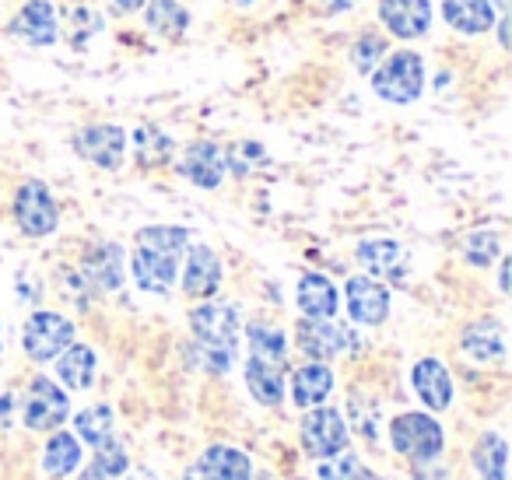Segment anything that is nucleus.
<instances>
[{
  "label": "nucleus",
  "instance_id": "obj_1",
  "mask_svg": "<svg viewBox=\"0 0 512 480\" xmlns=\"http://www.w3.org/2000/svg\"><path fill=\"white\" fill-rule=\"evenodd\" d=\"M190 232L176 225H151L137 232L134 246V281L148 295H169L179 274V260L186 253Z\"/></svg>",
  "mask_w": 512,
  "mask_h": 480
},
{
  "label": "nucleus",
  "instance_id": "obj_2",
  "mask_svg": "<svg viewBox=\"0 0 512 480\" xmlns=\"http://www.w3.org/2000/svg\"><path fill=\"white\" fill-rule=\"evenodd\" d=\"M190 326L207 372H228L235 361V347H239V312L225 302H207L190 312Z\"/></svg>",
  "mask_w": 512,
  "mask_h": 480
},
{
  "label": "nucleus",
  "instance_id": "obj_3",
  "mask_svg": "<svg viewBox=\"0 0 512 480\" xmlns=\"http://www.w3.org/2000/svg\"><path fill=\"white\" fill-rule=\"evenodd\" d=\"M369 81H372V92L383 102H390V106H411L425 92V60L414 50L386 53Z\"/></svg>",
  "mask_w": 512,
  "mask_h": 480
},
{
  "label": "nucleus",
  "instance_id": "obj_4",
  "mask_svg": "<svg viewBox=\"0 0 512 480\" xmlns=\"http://www.w3.org/2000/svg\"><path fill=\"white\" fill-rule=\"evenodd\" d=\"M390 438H393V449L400 456L414 459V463H428L442 452V428L435 417L428 414H400L393 417L390 424Z\"/></svg>",
  "mask_w": 512,
  "mask_h": 480
},
{
  "label": "nucleus",
  "instance_id": "obj_5",
  "mask_svg": "<svg viewBox=\"0 0 512 480\" xmlns=\"http://www.w3.org/2000/svg\"><path fill=\"white\" fill-rule=\"evenodd\" d=\"M22 344L32 361H53L64 347L74 344V323L60 312H32L22 330Z\"/></svg>",
  "mask_w": 512,
  "mask_h": 480
},
{
  "label": "nucleus",
  "instance_id": "obj_6",
  "mask_svg": "<svg viewBox=\"0 0 512 480\" xmlns=\"http://www.w3.org/2000/svg\"><path fill=\"white\" fill-rule=\"evenodd\" d=\"M348 445V424H344V414L334 407H309V414L302 417V449L313 459H327L344 452Z\"/></svg>",
  "mask_w": 512,
  "mask_h": 480
},
{
  "label": "nucleus",
  "instance_id": "obj_7",
  "mask_svg": "<svg viewBox=\"0 0 512 480\" xmlns=\"http://www.w3.org/2000/svg\"><path fill=\"white\" fill-rule=\"evenodd\" d=\"M15 221L32 239H43V235L57 232L60 214H57V204H53L50 186L39 183V179H29V183L15 193Z\"/></svg>",
  "mask_w": 512,
  "mask_h": 480
},
{
  "label": "nucleus",
  "instance_id": "obj_8",
  "mask_svg": "<svg viewBox=\"0 0 512 480\" xmlns=\"http://www.w3.org/2000/svg\"><path fill=\"white\" fill-rule=\"evenodd\" d=\"M71 414V400L57 382L36 375V382L29 386V403H25V428L32 431H53L67 421Z\"/></svg>",
  "mask_w": 512,
  "mask_h": 480
},
{
  "label": "nucleus",
  "instance_id": "obj_9",
  "mask_svg": "<svg viewBox=\"0 0 512 480\" xmlns=\"http://www.w3.org/2000/svg\"><path fill=\"white\" fill-rule=\"evenodd\" d=\"M376 15L390 36L411 43L432 29V0H379Z\"/></svg>",
  "mask_w": 512,
  "mask_h": 480
},
{
  "label": "nucleus",
  "instance_id": "obj_10",
  "mask_svg": "<svg viewBox=\"0 0 512 480\" xmlns=\"http://www.w3.org/2000/svg\"><path fill=\"white\" fill-rule=\"evenodd\" d=\"M74 151L99 169H120L123 151H127V130L113 123H95L74 137Z\"/></svg>",
  "mask_w": 512,
  "mask_h": 480
},
{
  "label": "nucleus",
  "instance_id": "obj_11",
  "mask_svg": "<svg viewBox=\"0 0 512 480\" xmlns=\"http://www.w3.org/2000/svg\"><path fill=\"white\" fill-rule=\"evenodd\" d=\"M8 36L22 39V43H29V46H39V50L57 43L60 22H57V11H53L50 0H25L22 11L11 18Z\"/></svg>",
  "mask_w": 512,
  "mask_h": 480
},
{
  "label": "nucleus",
  "instance_id": "obj_12",
  "mask_svg": "<svg viewBox=\"0 0 512 480\" xmlns=\"http://www.w3.org/2000/svg\"><path fill=\"white\" fill-rule=\"evenodd\" d=\"M344 295H348V312L355 323L362 326H379L390 316V291L369 274H358L344 284Z\"/></svg>",
  "mask_w": 512,
  "mask_h": 480
},
{
  "label": "nucleus",
  "instance_id": "obj_13",
  "mask_svg": "<svg viewBox=\"0 0 512 480\" xmlns=\"http://www.w3.org/2000/svg\"><path fill=\"white\" fill-rule=\"evenodd\" d=\"M295 344L313 361H327L348 351L351 333L344 330V326L330 323V319H302V323L295 326Z\"/></svg>",
  "mask_w": 512,
  "mask_h": 480
},
{
  "label": "nucleus",
  "instance_id": "obj_14",
  "mask_svg": "<svg viewBox=\"0 0 512 480\" xmlns=\"http://www.w3.org/2000/svg\"><path fill=\"white\" fill-rule=\"evenodd\" d=\"M176 172L200 190H218L221 179H225V151L214 141H193L186 148L183 162L176 165Z\"/></svg>",
  "mask_w": 512,
  "mask_h": 480
},
{
  "label": "nucleus",
  "instance_id": "obj_15",
  "mask_svg": "<svg viewBox=\"0 0 512 480\" xmlns=\"http://www.w3.org/2000/svg\"><path fill=\"white\" fill-rule=\"evenodd\" d=\"M81 281L92 291H116L123 284V249L113 242H102L81 263Z\"/></svg>",
  "mask_w": 512,
  "mask_h": 480
},
{
  "label": "nucleus",
  "instance_id": "obj_16",
  "mask_svg": "<svg viewBox=\"0 0 512 480\" xmlns=\"http://www.w3.org/2000/svg\"><path fill=\"white\" fill-rule=\"evenodd\" d=\"M414 393L421 396L428 410H446L453 403V379L439 358H421L414 365Z\"/></svg>",
  "mask_w": 512,
  "mask_h": 480
},
{
  "label": "nucleus",
  "instance_id": "obj_17",
  "mask_svg": "<svg viewBox=\"0 0 512 480\" xmlns=\"http://www.w3.org/2000/svg\"><path fill=\"white\" fill-rule=\"evenodd\" d=\"M221 284V263L211 246H190L183 270V291L190 298H211Z\"/></svg>",
  "mask_w": 512,
  "mask_h": 480
},
{
  "label": "nucleus",
  "instance_id": "obj_18",
  "mask_svg": "<svg viewBox=\"0 0 512 480\" xmlns=\"http://www.w3.org/2000/svg\"><path fill=\"white\" fill-rule=\"evenodd\" d=\"M442 18L449 29L463 32V36H484L495 29V8L491 0H442Z\"/></svg>",
  "mask_w": 512,
  "mask_h": 480
},
{
  "label": "nucleus",
  "instance_id": "obj_19",
  "mask_svg": "<svg viewBox=\"0 0 512 480\" xmlns=\"http://www.w3.org/2000/svg\"><path fill=\"white\" fill-rule=\"evenodd\" d=\"M190 480H249V459L232 445H211L193 466Z\"/></svg>",
  "mask_w": 512,
  "mask_h": 480
},
{
  "label": "nucleus",
  "instance_id": "obj_20",
  "mask_svg": "<svg viewBox=\"0 0 512 480\" xmlns=\"http://www.w3.org/2000/svg\"><path fill=\"white\" fill-rule=\"evenodd\" d=\"M358 263L369 270V277H390L393 284L404 281V249L393 239H365L355 249Z\"/></svg>",
  "mask_w": 512,
  "mask_h": 480
},
{
  "label": "nucleus",
  "instance_id": "obj_21",
  "mask_svg": "<svg viewBox=\"0 0 512 480\" xmlns=\"http://www.w3.org/2000/svg\"><path fill=\"white\" fill-rule=\"evenodd\" d=\"M295 298H299V309L306 319H330L337 312V305H341L334 281L327 274H302Z\"/></svg>",
  "mask_w": 512,
  "mask_h": 480
},
{
  "label": "nucleus",
  "instance_id": "obj_22",
  "mask_svg": "<svg viewBox=\"0 0 512 480\" xmlns=\"http://www.w3.org/2000/svg\"><path fill=\"white\" fill-rule=\"evenodd\" d=\"M463 351L474 361H502L505 358V326L498 319H481L470 323L460 337Z\"/></svg>",
  "mask_w": 512,
  "mask_h": 480
},
{
  "label": "nucleus",
  "instance_id": "obj_23",
  "mask_svg": "<svg viewBox=\"0 0 512 480\" xmlns=\"http://www.w3.org/2000/svg\"><path fill=\"white\" fill-rule=\"evenodd\" d=\"M246 386H249V393H253V400H260L264 407H278V403L285 400V368L271 365V361L249 358Z\"/></svg>",
  "mask_w": 512,
  "mask_h": 480
},
{
  "label": "nucleus",
  "instance_id": "obj_24",
  "mask_svg": "<svg viewBox=\"0 0 512 480\" xmlns=\"http://www.w3.org/2000/svg\"><path fill=\"white\" fill-rule=\"evenodd\" d=\"M330 389H334V372H330L323 361H309V365H302L299 372H295L292 379V400L295 407H316V403H323L330 396Z\"/></svg>",
  "mask_w": 512,
  "mask_h": 480
},
{
  "label": "nucleus",
  "instance_id": "obj_25",
  "mask_svg": "<svg viewBox=\"0 0 512 480\" xmlns=\"http://www.w3.org/2000/svg\"><path fill=\"white\" fill-rule=\"evenodd\" d=\"M144 25L162 39H179L190 29V11L176 0H148L144 4Z\"/></svg>",
  "mask_w": 512,
  "mask_h": 480
},
{
  "label": "nucleus",
  "instance_id": "obj_26",
  "mask_svg": "<svg viewBox=\"0 0 512 480\" xmlns=\"http://www.w3.org/2000/svg\"><path fill=\"white\" fill-rule=\"evenodd\" d=\"M95 365H99V358H95V351L85 344H71L57 354V375L64 379V386H71V389L92 386Z\"/></svg>",
  "mask_w": 512,
  "mask_h": 480
},
{
  "label": "nucleus",
  "instance_id": "obj_27",
  "mask_svg": "<svg viewBox=\"0 0 512 480\" xmlns=\"http://www.w3.org/2000/svg\"><path fill=\"white\" fill-rule=\"evenodd\" d=\"M246 337H249V351H253V358L271 361V365H281V368L288 365L285 330H278V326H271V323H249Z\"/></svg>",
  "mask_w": 512,
  "mask_h": 480
},
{
  "label": "nucleus",
  "instance_id": "obj_28",
  "mask_svg": "<svg viewBox=\"0 0 512 480\" xmlns=\"http://www.w3.org/2000/svg\"><path fill=\"white\" fill-rule=\"evenodd\" d=\"M134 151H137V158H141V165H148V169H158V165H165L172 158L176 144H172V137L165 134V130L137 127L134 130Z\"/></svg>",
  "mask_w": 512,
  "mask_h": 480
},
{
  "label": "nucleus",
  "instance_id": "obj_29",
  "mask_svg": "<svg viewBox=\"0 0 512 480\" xmlns=\"http://www.w3.org/2000/svg\"><path fill=\"white\" fill-rule=\"evenodd\" d=\"M78 463H81V445H78V438L67 435V431H64V435H53L50 445H46V452H43L46 473H53V477H67V473L78 470Z\"/></svg>",
  "mask_w": 512,
  "mask_h": 480
},
{
  "label": "nucleus",
  "instance_id": "obj_30",
  "mask_svg": "<svg viewBox=\"0 0 512 480\" xmlns=\"http://www.w3.org/2000/svg\"><path fill=\"white\" fill-rule=\"evenodd\" d=\"M505 459H509V452H505L502 435L488 431V435H484L481 442H477V449H474L477 473H481L484 480H505Z\"/></svg>",
  "mask_w": 512,
  "mask_h": 480
},
{
  "label": "nucleus",
  "instance_id": "obj_31",
  "mask_svg": "<svg viewBox=\"0 0 512 480\" xmlns=\"http://www.w3.org/2000/svg\"><path fill=\"white\" fill-rule=\"evenodd\" d=\"M78 435L85 438L88 445L106 442V438L113 435V410H109L106 403L81 410V414H78Z\"/></svg>",
  "mask_w": 512,
  "mask_h": 480
},
{
  "label": "nucleus",
  "instance_id": "obj_32",
  "mask_svg": "<svg viewBox=\"0 0 512 480\" xmlns=\"http://www.w3.org/2000/svg\"><path fill=\"white\" fill-rule=\"evenodd\" d=\"M386 50H390V46H386L383 36H372V32H365V36L351 46V64H355L358 74H372L379 67V60L386 57Z\"/></svg>",
  "mask_w": 512,
  "mask_h": 480
},
{
  "label": "nucleus",
  "instance_id": "obj_33",
  "mask_svg": "<svg viewBox=\"0 0 512 480\" xmlns=\"http://www.w3.org/2000/svg\"><path fill=\"white\" fill-rule=\"evenodd\" d=\"M64 18H71V22H64V36L71 39L78 50L102 29V18L95 15L92 8H71V11H64Z\"/></svg>",
  "mask_w": 512,
  "mask_h": 480
},
{
  "label": "nucleus",
  "instance_id": "obj_34",
  "mask_svg": "<svg viewBox=\"0 0 512 480\" xmlns=\"http://www.w3.org/2000/svg\"><path fill=\"white\" fill-rule=\"evenodd\" d=\"M498 253H502V239H498L495 232H474L463 242V260H467L470 267H488Z\"/></svg>",
  "mask_w": 512,
  "mask_h": 480
},
{
  "label": "nucleus",
  "instance_id": "obj_35",
  "mask_svg": "<svg viewBox=\"0 0 512 480\" xmlns=\"http://www.w3.org/2000/svg\"><path fill=\"white\" fill-rule=\"evenodd\" d=\"M267 162V151L260 148V144H232V148L225 151V169H232L235 176H246L249 169H260V165Z\"/></svg>",
  "mask_w": 512,
  "mask_h": 480
},
{
  "label": "nucleus",
  "instance_id": "obj_36",
  "mask_svg": "<svg viewBox=\"0 0 512 480\" xmlns=\"http://www.w3.org/2000/svg\"><path fill=\"white\" fill-rule=\"evenodd\" d=\"M95 463H99L109 477H120V473H127V452H123V445L109 435L106 442L95 445Z\"/></svg>",
  "mask_w": 512,
  "mask_h": 480
},
{
  "label": "nucleus",
  "instance_id": "obj_37",
  "mask_svg": "<svg viewBox=\"0 0 512 480\" xmlns=\"http://www.w3.org/2000/svg\"><path fill=\"white\" fill-rule=\"evenodd\" d=\"M358 470H362V466H358L355 456H337V459H330V463H320L316 473H320V480H355Z\"/></svg>",
  "mask_w": 512,
  "mask_h": 480
},
{
  "label": "nucleus",
  "instance_id": "obj_38",
  "mask_svg": "<svg viewBox=\"0 0 512 480\" xmlns=\"http://www.w3.org/2000/svg\"><path fill=\"white\" fill-rule=\"evenodd\" d=\"M148 0H106V8L113 11V15H134V11H141Z\"/></svg>",
  "mask_w": 512,
  "mask_h": 480
},
{
  "label": "nucleus",
  "instance_id": "obj_39",
  "mask_svg": "<svg viewBox=\"0 0 512 480\" xmlns=\"http://www.w3.org/2000/svg\"><path fill=\"white\" fill-rule=\"evenodd\" d=\"M11 407H15V400L8 396H0V431H8L11 428Z\"/></svg>",
  "mask_w": 512,
  "mask_h": 480
},
{
  "label": "nucleus",
  "instance_id": "obj_40",
  "mask_svg": "<svg viewBox=\"0 0 512 480\" xmlns=\"http://www.w3.org/2000/svg\"><path fill=\"white\" fill-rule=\"evenodd\" d=\"M81 480H113V477H109V473H106V470H102V466H99V463H92V466H88V470H85V473H81Z\"/></svg>",
  "mask_w": 512,
  "mask_h": 480
},
{
  "label": "nucleus",
  "instance_id": "obj_41",
  "mask_svg": "<svg viewBox=\"0 0 512 480\" xmlns=\"http://www.w3.org/2000/svg\"><path fill=\"white\" fill-rule=\"evenodd\" d=\"M355 4H358V0H323V8H327V11H351Z\"/></svg>",
  "mask_w": 512,
  "mask_h": 480
},
{
  "label": "nucleus",
  "instance_id": "obj_42",
  "mask_svg": "<svg viewBox=\"0 0 512 480\" xmlns=\"http://www.w3.org/2000/svg\"><path fill=\"white\" fill-rule=\"evenodd\" d=\"M509 270H512V260H502V277H498L502 291H509Z\"/></svg>",
  "mask_w": 512,
  "mask_h": 480
},
{
  "label": "nucleus",
  "instance_id": "obj_43",
  "mask_svg": "<svg viewBox=\"0 0 512 480\" xmlns=\"http://www.w3.org/2000/svg\"><path fill=\"white\" fill-rule=\"evenodd\" d=\"M491 8H495L498 15H509V0H491Z\"/></svg>",
  "mask_w": 512,
  "mask_h": 480
},
{
  "label": "nucleus",
  "instance_id": "obj_44",
  "mask_svg": "<svg viewBox=\"0 0 512 480\" xmlns=\"http://www.w3.org/2000/svg\"><path fill=\"white\" fill-rule=\"evenodd\" d=\"M355 480H383V477H376V473H365V470H358V473H355Z\"/></svg>",
  "mask_w": 512,
  "mask_h": 480
},
{
  "label": "nucleus",
  "instance_id": "obj_45",
  "mask_svg": "<svg viewBox=\"0 0 512 480\" xmlns=\"http://www.w3.org/2000/svg\"><path fill=\"white\" fill-rule=\"evenodd\" d=\"M260 480H267V477H260Z\"/></svg>",
  "mask_w": 512,
  "mask_h": 480
}]
</instances>
